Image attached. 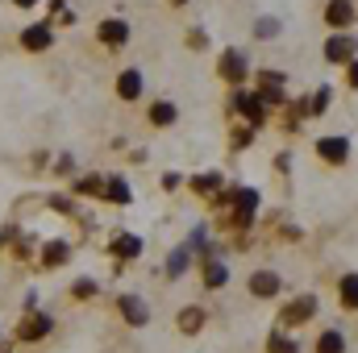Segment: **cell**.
<instances>
[{
    "mask_svg": "<svg viewBox=\"0 0 358 353\" xmlns=\"http://www.w3.org/2000/svg\"><path fill=\"white\" fill-rule=\"evenodd\" d=\"M100 191H104V179L100 175H84L71 183V195H100Z\"/></svg>",
    "mask_w": 358,
    "mask_h": 353,
    "instance_id": "d6986e66",
    "label": "cell"
},
{
    "mask_svg": "<svg viewBox=\"0 0 358 353\" xmlns=\"http://www.w3.org/2000/svg\"><path fill=\"white\" fill-rule=\"evenodd\" d=\"M350 88H358V63H350Z\"/></svg>",
    "mask_w": 358,
    "mask_h": 353,
    "instance_id": "f1b7e54d",
    "label": "cell"
},
{
    "mask_svg": "<svg viewBox=\"0 0 358 353\" xmlns=\"http://www.w3.org/2000/svg\"><path fill=\"white\" fill-rule=\"evenodd\" d=\"M317 154H321L325 163H346L350 142H346V137H321V142H317Z\"/></svg>",
    "mask_w": 358,
    "mask_h": 353,
    "instance_id": "9c48e42d",
    "label": "cell"
},
{
    "mask_svg": "<svg viewBox=\"0 0 358 353\" xmlns=\"http://www.w3.org/2000/svg\"><path fill=\"white\" fill-rule=\"evenodd\" d=\"M71 295H76V299H92V295H96V283H92V278H76V283H71Z\"/></svg>",
    "mask_w": 358,
    "mask_h": 353,
    "instance_id": "cb8c5ba5",
    "label": "cell"
},
{
    "mask_svg": "<svg viewBox=\"0 0 358 353\" xmlns=\"http://www.w3.org/2000/svg\"><path fill=\"white\" fill-rule=\"evenodd\" d=\"M225 283H229V266L221 262V258H208V262H204V287H208V291H221Z\"/></svg>",
    "mask_w": 358,
    "mask_h": 353,
    "instance_id": "8fae6325",
    "label": "cell"
},
{
    "mask_svg": "<svg viewBox=\"0 0 358 353\" xmlns=\"http://www.w3.org/2000/svg\"><path fill=\"white\" fill-rule=\"evenodd\" d=\"M76 171V163H71V154H63L59 163H55V175H71Z\"/></svg>",
    "mask_w": 358,
    "mask_h": 353,
    "instance_id": "83f0119b",
    "label": "cell"
},
{
    "mask_svg": "<svg viewBox=\"0 0 358 353\" xmlns=\"http://www.w3.org/2000/svg\"><path fill=\"white\" fill-rule=\"evenodd\" d=\"M250 291H255L259 299L275 295V291H279V274H275V270H259V274H250Z\"/></svg>",
    "mask_w": 358,
    "mask_h": 353,
    "instance_id": "9a60e30c",
    "label": "cell"
},
{
    "mask_svg": "<svg viewBox=\"0 0 358 353\" xmlns=\"http://www.w3.org/2000/svg\"><path fill=\"white\" fill-rule=\"evenodd\" d=\"M13 4H17V8H34L38 0H13Z\"/></svg>",
    "mask_w": 358,
    "mask_h": 353,
    "instance_id": "f546056e",
    "label": "cell"
},
{
    "mask_svg": "<svg viewBox=\"0 0 358 353\" xmlns=\"http://www.w3.org/2000/svg\"><path fill=\"white\" fill-rule=\"evenodd\" d=\"M192 187L200 191V195H213L217 187H225V179L217 175V171H208V175H200V179H192Z\"/></svg>",
    "mask_w": 358,
    "mask_h": 353,
    "instance_id": "44dd1931",
    "label": "cell"
},
{
    "mask_svg": "<svg viewBox=\"0 0 358 353\" xmlns=\"http://www.w3.org/2000/svg\"><path fill=\"white\" fill-rule=\"evenodd\" d=\"M325 21H329L334 29H346V25L355 21V4H350V0H329V8H325Z\"/></svg>",
    "mask_w": 358,
    "mask_h": 353,
    "instance_id": "30bf717a",
    "label": "cell"
},
{
    "mask_svg": "<svg viewBox=\"0 0 358 353\" xmlns=\"http://www.w3.org/2000/svg\"><path fill=\"white\" fill-rule=\"evenodd\" d=\"M50 329H55V320L42 316V312H34V316H25V320L17 324V337H21V341H42Z\"/></svg>",
    "mask_w": 358,
    "mask_h": 353,
    "instance_id": "8992f818",
    "label": "cell"
},
{
    "mask_svg": "<svg viewBox=\"0 0 358 353\" xmlns=\"http://www.w3.org/2000/svg\"><path fill=\"white\" fill-rule=\"evenodd\" d=\"M313 316H317V295H300V299H292V303L279 312L283 324H308Z\"/></svg>",
    "mask_w": 358,
    "mask_h": 353,
    "instance_id": "277c9868",
    "label": "cell"
},
{
    "mask_svg": "<svg viewBox=\"0 0 358 353\" xmlns=\"http://www.w3.org/2000/svg\"><path fill=\"white\" fill-rule=\"evenodd\" d=\"M100 200H108V204H129V200H134V191H129V183H125V179H104Z\"/></svg>",
    "mask_w": 358,
    "mask_h": 353,
    "instance_id": "5bb4252c",
    "label": "cell"
},
{
    "mask_svg": "<svg viewBox=\"0 0 358 353\" xmlns=\"http://www.w3.org/2000/svg\"><path fill=\"white\" fill-rule=\"evenodd\" d=\"M342 303L346 308H358V274H346L342 278Z\"/></svg>",
    "mask_w": 358,
    "mask_h": 353,
    "instance_id": "603a6c76",
    "label": "cell"
},
{
    "mask_svg": "<svg viewBox=\"0 0 358 353\" xmlns=\"http://www.w3.org/2000/svg\"><path fill=\"white\" fill-rule=\"evenodd\" d=\"M171 4H187V0H171Z\"/></svg>",
    "mask_w": 358,
    "mask_h": 353,
    "instance_id": "1f68e13d",
    "label": "cell"
},
{
    "mask_svg": "<svg viewBox=\"0 0 358 353\" xmlns=\"http://www.w3.org/2000/svg\"><path fill=\"white\" fill-rule=\"evenodd\" d=\"M200 324H204V312H200V308H183V312H179V329H183V333H196Z\"/></svg>",
    "mask_w": 358,
    "mask_h": 353,
    "instance_id": "7402d4cb",
    "label": "cell"
},
{
    "mask_svg": "<svg viewBox=\"0 0 358 353\" xmlns=\"http://www.w3.org/2000/svg\"><path fill=\"white\" fill-rule=\"evenodd\" d=\"M117 96H121V100H138V96H142V71H134V67L121 71V75H117Z\"/></svg>",
    "mask_w": 358,
    "mask_h": 353,
    "instance_id": "7c38bea8",
    "label": "cell"
},
{
    "mask_svg": "<svg viewBox=\"0 0 358 353\" xmlns=\"http://www.w3.org/2000/svg\"><path fill=\"white\" fill-rule=\"evenodd\" d=\"M50 46H55V25H50V21H29V25L21 29V50L46 54Z\"/></svg>",
    "mask_w": 358,
    "mask_h": 353,
    "instance_id": "6da1fadb",
    "label": "cell"
},
{
    "mask_svg": "<svg viewBox=\"0 0 358 353\" xmlns=\"http://www.w3.org/2000/svg\"><path fill=\"white\" fill-rule=\"evenodd\" d=\"M317 353H346V337H342V333H334V329H329V333H321V337H317Z\"/></svg>",
    "mask_w": 358,
    "mask_h": 353,
    "instance_id": "ac0fdd59",
    "label": "cell"
},
{
    "mask_svg": "<svg viewBox=\"0 0 358 353\" xmlns=\"http://www.w3.org/2000/svg\"><path fill=\"white\" fill-rule=\"evenodd\" d=\"M96 42L108 46V50H121V46L129 42V21H121V17H104V21L96 25Z\"/></svg>",
    "mask_w": 358,
    "mask_h": 353,
    "instance_id": "3957f363",
    "label": "cell"
},
{
    "mask_svg": "<svg viewBox=\"0 0 358 353\" xmlns=\"http://www.w3.org/2000/svg\"><path fill=\"white\" fill-rule=\"evenodd\" d=\"M255 33H259V38H275V33H279V25H275L271 17H263V21L255 25Z\"/></svg>",
    "mask_w": 358,
    "mask_h": 353,
    "instance_id": "484cf974",
    "label": "cell"
},
{
    "mask_svg": "<svg viewBox=\"0 0 358 353\" xmlns=\"http://www.w3.org/2000/svg\"><path fill=\"white\" fill-rule=\"evenodd\" d=\"M355 50H358L355 38H329V42H325V59H329V63H346Z\"/></svg>",
    "mask_w": 358,
    "mask_h": 353,
    "instance_id": "2e32d148",
    "label": "cell"
},
{
    "mask_svg": "<svg viewBox=\"0 0 358 353\" xmlns=\"http://www.w3.org/2000/svg\"><path fill=\"white\" fill-rule=\"evenodd\" d=\"M176 117H179V108L171 100H155V104H150V125L167 129V125H176Z\"/></svg>",
    "mask_w": 358,
    "mask_h": 353,
    "instance_id": "e0dca14e",
    "label": "cell"
},
{
    "mask_svg": "<svg viewBox=\"0 0 358 353\" xmlns=\"http://www.w3.org/2000/svg\"><path fill=\"white\" fill-rule=\"evenodd\" d=\"M67 262H71V246L67 241H46L42 246V266L55 270V266H67Z\"/></svg>",
    "mask_w": 358,
    "mask_h": 353,
    "instance_id": "4fadbf2b",
    "label": "cell"
},
{
    "mask_svg": "<svg viewBox=\"0 0 358 353\" xmlns=\"http://www.w3.org/2000/svg\"><path fill=\"white\" fill-rule=\"evenodd\" d=\"M187 262H192V246H179L176 254H171V262H167V274H171V278H179V274L187 270Z\"/></svg>",
    "mask_w": 358,
    "mask_h": 353,
    "instance_id": "ffe728a7",
    "label": "cell"
},
{
    "mask_svg": "<svg viewBox=\"0 0 358 353\" xmlns=\"http://www.w3.org/2000/svg\"><path fill=\"white\" fill-rule=\"evenodd\" d=\"M4 241H8V233H4V229H0V250H4Z\"/></svg>",
    "mask_w": 358,
    "mask_h": 353,
    "instance_id": "4dcf8cb0",
    "label": "cell"
},
{
    "mask_svg": "<svg viewBox=\"0 0 358 353\" xmlns=\"http://www.w3.org/2000/svg\"><path fill=\"white\" fill-rule=\"evenodd\" d=\"M308 108H313V112H325V108H329V88H321V91H317Z\"/></svg>",
    "mask_w": 358,
    "mask_h": 353,
    "instance_id": "4316f807",
    "label": "cell"
},
{
    "mask_svg": "<svg viewBox=\"0 0 358 353\" xmlns=\"http://www.w3.org/2000/svg\"><path fill=\"white\" fill-rule=\"evenodd\" d=\"M217 71H221V80H225L229 88H242V84H246V75H250V63H246V54H242V50H225V54H221V63H217Z\"/></svg>",
    "mask_w": 358,
    "mask_h": 353,
    "instance_id": "7a4b0ae2",
    "label": "cell"
},
{
    "mask_svg": "<svg viewBox=\"0 0 358 353\" xmlns=\"http://www.w3.org/2000/svg\"><path fill=\"white\" fill-rule=\"evenodd\" d=\"M108 254H113L117 262H129V258L142 254V237H134V233H117V237L108 241Z\"/></svg>",
    "mask_w": 358,
    "mask_h": 353,
    "instance_id": "52a82bcc",
    "label": "cell"
},
{
    "mask_svg": "<svg viewBox=\"0 0 358 353\" xmlns=\"http://www.w3.org/2000/svg\"><path fill=\"white\" fill-rule=\"evenodd\" d=\"M117 312H121L134 329H142V324L150 320V316H146V303H142L138 295H121V299H117Z\"/></svg>",
    "mask_w": 358,
    "mask_h": 353,
    "instance_id": "ba28073f",
    "label": "cell"
},
{
    "mask_svg": "<svg viewBox=\"0 0 358 353\" xmlns=\"http://www.w3.org/2000/svg\"><path fill=\"white\" fill-rule=\"evenodd\" d=\"M234 104L242 108V117H246V125H250V129H259V125L267 121V104H263V96H250V91H238V96H234Z\"/></svg>",
    "mask_w": 358,
    "mask_h": 353,
    "instance_id": "5b68a950",
    "label": "cell"
},
{
    "mask_svg": "<svg viewBox=\"0 0 358 353\" xmlns=\"http://www.w3.org/2000/svg\"><path fill=\"white\" fill-rule=\"evenodd\" d=\"M271 353H296V345H292V341H287V337H279V333H275V337H271V345H267Z\"/></svg>",
    "mask_w": 358,
    "mask_h": 353,
    "instance_id": "d4e9b609",
    "label": "cell"
}]
</instances>
